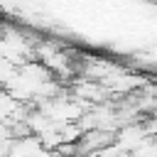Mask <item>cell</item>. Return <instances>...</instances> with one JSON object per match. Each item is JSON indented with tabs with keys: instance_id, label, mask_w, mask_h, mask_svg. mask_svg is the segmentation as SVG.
I'll return each mask as SVG.
<instances>
[{
	"instance_id": "cell-2",
	"label": "cell",
	"mask_w": 157,
	"mask_h": 157,
	"mask_svg": "<svg viewBox=\"0 0 157 157\" xmlns=\"http://www.w3.org/2000/svg\"><path fill=\"white\" fill-rule=\"evenodd\" d=\"M98 157H130V152H125V150H120L115 142H110V145H105L103 150H98L96 152Z\"/></svg>"
},
{
	"instance_id": "cell-1",
	"label": "cell",
	"mask_w": 157,
	"mask_h": 157,
	"mask_svg": "<svg viewBox=\"0 0 157 157\" xmlns=\"http://www.w3.org/2000/svg\"><path fill=\"white\" fill-rule=\"evenodd\" d=\"M150 137V132H147V125H137V123H130V125H123V128H118L115 130V137H113V142L120 147V150H125V152H132V150H137L145 140Z\"/></svg>"
},
{
	"instance_id": "cell-3",
	"label": "cell",
	"mask_w": 157,
	"mask_h": 157,
	"mask_svg": "<svg viewBox=\"0 0 157 157\" xmlns=\"http://www.w3.org/2000/svg\"><path fill=\"white\" fill-rule=\"evenodd\" d=\"M74 157H98V155H74Z\"/></svg>"
}]
</instances>
